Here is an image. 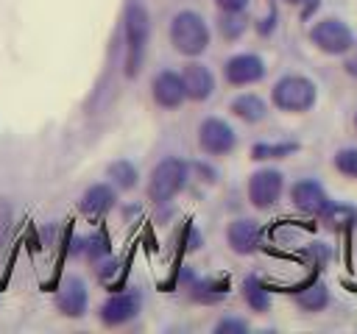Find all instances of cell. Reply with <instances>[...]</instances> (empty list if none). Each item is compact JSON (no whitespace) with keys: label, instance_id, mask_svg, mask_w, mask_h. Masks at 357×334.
Instances as JSON below:
<instances>
[{"label":"cell","instance_id":"cell-1","mask_svg":"<svg viewBox=\"0 0 357 334\" xmlns=\"http://www.w3.org/2000/svg\"><path fill=\"white\" fill-rule=\"evenodd\" d=\"M170 45L187 58H198L209 47V25L198 11H178L170 19Z\"/></svg>","mask_w":357,"mask_h":334},{"label":"cell","instance_id":"cell-2","mask_svg":"<svg viewBox=\"0 0 357 334\" xmlns=\"http://www.w3.org/2000/svg\"><path fill=\"white\" fill-rule=\"evenodd\" d=\"M123 31H126V78H137L151 36V17L142 3H128L123 17Z\"/></svg>","mask_w":357,"mask_h":334},{"label":"cell","instance_id":"cell-3","mask_svg":"<svg viewBox=\"0 0 357 334\" xmlns=\"http://www.w3.org/2000/svg\"><path fill=\"white\" fill-rule=\"evenodd\" d=\"M318 89L307 75H282L271 89V103L287 114H304L315 106Z\"/></svg>","mask_w":357,"mask_h":334},{"label":"cell","instance_id":"cell-4","mask_svg":"<svg viewBox=\"0 0 357 334\" xmlns=\"http://www.w3.org/2000/svg\"><path fill=\"white\" fill-rule=\"evenodd\" d=\"M187 178H190V164L184 159H176V156L162 159L148 175V200L153 203L173 200L184 189Z\"/></svg>","mask_w":357,"mask_h":334},{"label":"cell","instance_id":"cell-5","mask_svg":"<svg viewBox=\"0 0 357 334\" xmlns=\"http://www.w3.org/2000/svg\"><path fill=\"white\" fill-rule=\"evenodd\" d=\"M310 42L326 56H346L354 50V31L337 17H321L310 25Z\"/></svg>","mask_w":357,"mask_h":334},{"label":"cell","instance_id":"cell-6","mask_svg":"<svg viewBox=\"0 0 357 334\" xmlns=\"http://www.w3.org/2000/svg\"><path fill=\"white\" fill-rule=\"evenodd\" d=\"M248 200L254 209H273L284 192V175L273 167H262L248 175Z\"/></svg>","mask_w":357,"mask_h":334},{"label":"cell","instance_id":"cell-7","mask_svg":"<svg viewBox=\"0 0 357 334\" xmlns=\"http://www.w3.org/2000/svg\"><path fill=\"white\" fill-rule=\"evenodd\" d=\"M198 148L206 156H229L237 148V134L226 120L206 117L198 125Z\"/></svg>","mask_w":357,"mask_h":334},{"label":"cell","instance_id":"cell-8","mask_svg":"<svg viewBox=\"0 0 357 334\" xmlns=\"http://www.w3.org/2000/svg\"><path fill=\"white\" fill-rule=\"evenodd\" d=\"M139 309H142V295L134 292V289H126V292H114V295H109V298L100 303L98 317H100L103 326L117 328V326L131 323V320L139 315Z\"/></svg>","mask_w":357,"mask_h":334},{"label":"cell","instance_id":"cell-9","mask_svg":"<svg viewBox=\"0 0 357 334\" xmlns=\"http://www.w3.org/2000/svg\"><path fill=\"white\" fill-rule=\"evenodd\" d=\"M265 61L257 53H234L223 64V78L231 86H251L265 78Z\"/></svg>","mask_w":357,"mask_h":334},{"label":"cell","instance_id":"cell-10","mask_svg":"<svg viewBox=\"0 0 357 334\" xmlns=\"http://www.w3.org/2000/svg\"><path fill=\"white\" fill-rule=\"evenodd\" d=\"M290 203L307 217H321L332 200H329L324 184H318L315 178H301L290 186Z\"/></svg>","mask_w":357,"mask_h":334},{"label":"cell","instance_id":"cell-11","mask_svg":"<svg viewBox=\"0 0 357 334\" xmlns=\"http://www.w3.org/2000/svg\"><path fill=\"white\" fill-rule=\"evenodd\" d=\"M151 97L159 109H178L187 100L181 72H173V70L156 72L153 81H151Z\"/></svg>","mask_w":357,"mask_h":334},{"label":"cell","instance_id":"cell-12","mask_svg":"<svg viewBox=\"0 0 357 334\" xmlns=\"http://www.w3.org/2000/svg\"><path fill=\"white\" fill-rule=\"evenodd\" d=\"M181 81H184V92H187V100H195V103H204L206 97H212L215 92V75L206 64L190 58L181 70Z\"/></svg>","mask_w":357,"mask_h":334},{"label":"cell","instance_id":"cell-13","mask_svg":"<svg viewBox=\"0 0 357 334\" xmlns=\"http://www.w3.org/2000/svg\"><path fill=\"white\" fill-rule=\"evenodd\" d=\"M226 242L234 253L240 256H248V253H257L259 245H262V228L259 223L248 220V217H240V220H231L229 228H226Z\"/></svg>","mask_w":357,"mask_h":334},{"label":"cell","instance_id":"cell-14","mask_svg":"<svg viewBox=\"0 0 357 334\" xmlns=\"http://www.w3.org/2000/svg\"><path fill=\"white\" fill-rule=\"evenodd\" d=\"M89 295H86V284L78 276H67L56 292V309L64 317H81L86 312Z\"/></svg>","mask_w":357,"mask_h":334},{"label":"cell","instance_id":"cell-15","mask_svg":"<svg viewBox=\"0 0 357 334\" xmlns=\"http://www.w3.org/2000/svg\"><path fill=\"white\" fill-rule=\"evenodd\" d=\"M114 203H117V186L109 184V181H98V184L84 189V195L78 200V209L86 217H103L106 212L114 209Z\"/></svg>","mask_w":357,"mask_h":334},{"label":"cell","instance_id":"cell-16","mask_svg":"<svg viewBox=\"0 0 357 334\" xmlns=\"http://www.w3.org/2000/svg\"><path fill=\"white\" fill-rule=\"evenodd\" d=\"M229 111H231L237 120L254 125V122H262V120L268 117V103H265L259 95H254V92H243V95H237V97L229 103Z\"/></svg>","mask_w":357,"mask_h":334},{"label":"cell","instance_id":"cell-17","mask_svg":"<svg viewBox=\"0 0 357 334\" xmlns=\"http://www.w3.org/2000/svg\"><path fill=\"white\" fill-rule=\"evenodd\" d=\"M293 301H296V306H298L301 312H310V315H312V312H324V309L329 306V289H326V284L315 281V284L298 289V292L293 295Z\"/></svg>","mask_w":357,"mask_h":334},{"label":"cell","instance_id":"cell-18","mask_svg":"<svg viewBox=\"0 0 357 334\" xmlns=\"http://www.w3.org/2000/svg\"><path fill=\"white\" fill-rule=\"evenodd\" d=\"M240 292H243V301L251 306V312L265 315V312L271 309V292H268V287H265L257 276H245Z\"/></svg>","mask_w":357,"mask_h":334},{"label":"cell","instance_id":"cell-19","mask_svg":"<svg viewBox=\"0 0 357 334\" xmlns=\"http://www.w3.org/2000/svg\"><path fill=\"white\" fill-rule=\"evenodd\" d=\"M218 33L226 39V42H237L245 31H248V19H245V11H220L218 17Z\"/></svg>","mask_w":357,"mask_h":334},{"label":"cell","instance_id":"cell-20","mask_svg":"<svg viewBox=\"0 0 357 334\" xmlns=\"http://www.w3.org/2000/svg\"><path fill=\"white\" fill-rule=\"evenodd\" d=\"M106 178H109V184H114L117 189H134L139 173H137V167H134L128 159H117V161H112V164L106 167Z\"/></svg>","mask_w":357,"mask_h":334},{"label":"cell","instance_id":"cell-21","mask_svg":"<svg viewBox=\"0 0 357 334\" xmlns=\"http://www.w3.org/2000/svg\"><path fill=\"white\" fill-rule=\"evenodd\" d=\"M298 150V142H257L251 148L254 161H271V159H287Z\"/></svg>","mask_w":357,"mask_h":334},{"label":"cell","instance_id":"cell-22","mask_svg":"<svg viewBox=\"0 0 357 334\" xmlns=\"http://www.w3.org/2000/svg\"><path fill=\"white\" fill-rule=\"evenodd\" d=\"M321 220L329 225V228H346V225H351V223H357V212L351 209V206H346V203H329L326 206V212L321 214Z\"/></svg>","mask_w":357,"mask_h":334},{"label":"cell","instance_id":"cell-23","mask_svg":"<svg viewBox=\"0 0 357 334\" xmlns=\"http://www.w3.org/2000/svg\"><path fill=\"white\" fill-rule=\"evenodd\" d=\"M75 253H81V256H86V259H100V256H106L109 253V242H106V237L98 231V234H89V237H81V239H75Z\"/></svg>","mask_w":357,"mask_h":334},{"label":"cell","instance_id":"cell-24","mask_svg":"<svg viewBox=\"0 0 357 334\" xmlns=\"http://www.w3.org/2000/svg\"><path fill=\"white\" fill-rule=\"evenodd\" d=\"M332 164H335V170L340 175L357 181V148H340V150H335Z\"/></svg>","mask_w":357,"mask_h":334},{"label":"cell","instance_id":"cell-25","mask_svg":"<svg viewBox=\"0 0 357 334\" xmlns=\"http://www.w3.org/2000/svg\"><path fill=\"white\" fill-rule=\"evenodd\" d=\"M215 331L218 334H243V331H248V323L240 317H223L220 323H215Z\"/></svg>","mask_w":357,"mask_h":334},{"label":"cell","instance_id":"cell-26","mask_svg":"<svg viewBox=\"0 0 357 334\" xmlns=\"http://www.w3.org/2000/svg\"><path fill=\"white\" fill-rule=\"evenodd\" d=\"M307 253H310V259L318 262V264H326V262H329V248H326L324 242H312V245L307 248Z\"/></svg>","mask_w":357,"mask_h":334},{"label":"cell","instance_id":"cell-27","mask_svg":"<svg viewBox=\"0 0 357 334\" xmlns=\"http://www.w3.org/2000/svg\"><path fill=\"white\" fill-rule=\"evenodd\" d=\"M215 6L220 11H245L248 8V0H215Z\"/></svg>","mask_w":357,"mask_h":334},{"label":"cell","instance_id":"cell-28","mask_svg":"<svg viewBox=\"0 0 357 334\" xmlns=\"http://www.w3.org/2000/svg\"><path fill=\"white\" fill-rule=\"evenodd\" d=\"M343 70H346V75H351V78H357V50L351 53H346V61H343Z\"/></svg>","mask_w":357,"mask_h":334},{"label":"cell","instance_id":"cell-29","mask_svg":"<svg viewBox=\"0 0 357 334\" xmlns=\"http://www.w3.org/2000/svg\"><path fill=\"white\" fill-rule=\"evenodd\" d=\"M282 3H287V6H304L307 0H282Z\"/></svg>","mask_w":357,"mask_h":334},{"label":"cell","instance_id":"cell-30","mask_svg":"<svg viewBox=\"0 0 357 334\" xmlns=\"http://www.w3.org/2000/svg\"><path fill=\"white\" fill-rule=\"evenodd\" d=\"M354 128H357V114H354Z\"/></svg>","mask_w":357,"mask_h":334}]
</instances>
